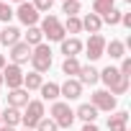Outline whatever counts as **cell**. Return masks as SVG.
I'll list each match as a JSON object with an SVG mask.
<instances>
[{
  "label": "cell",
  "mask_w": 131,
  "mask_h": 131,
  "mask_svg": "<svg viewBox=\"0 0 131 131\" xmlns=\"http://www.w3.org/2000/svg\"><path fill=\"white\" fill-rule=\"evenodd\" d=\"M3 3H8V5H10V3H16V5H21V3H26V0H3Z\"/></svg>",
  "instance_id": "e575fe53"
},
{
  "label": "cell",
  "mask_w": 131,
  "mask_h": 131,
  "mask_svg": "<svg viewBox=\"0 0 131 131\" xmlns=\"http://www.w3.org/2000/svg\"><path fill=\"white\" fill-rule=\"evenodd\" d=\"M108 131H128V113L126 111H113L108 116Z\"/></svg>",
  "instance_id": "2e32d148"
},
{
  "label": "cell",
  "mask_w": 131,
  "mask_h": 131,
  "mask_svg": "<svg viewBox=\"0 0 131 131\" xmlns=\"http://www.w3.org/2000/svg\"><path fill=\"white\" fill-rule=\"evenodd\" d=\"M105 54H108L111 59H123V57H126V44H123L121 39H111V41L105 44Z\"/></svg>",
  "instance_id": "44dd1931"
},
{
  "label": "cell",
  "mask_w": 131,
  "mask_h": 131,
  "mask_svg": "<svg viewBox=\"0 0 131 131\" xmlns=\"http://www.w3.org/2000/svg\"><path fill=\"white\" fill-rule=\"evenodd\" d=\"M80 3H82V0H80Z\"/></svg>",
  "instance_id": "60d3db41"
},
{
  "label": "cell",
  "mask_w": 131,
  "mask_h": 131,
  "mask_svg": "<svg viewBox=\"0 0 131 131\" xmlns=\"http://www.w3.org/2000/svg\"><path fill=\"white\" fill-rule=\"evenodd\" d=\"M59 51L64 54V59H67V57H77V54H82V41H80L77 36L62 39V41H59Z\"/></svg>",
  "instance_id": "9a60e30c"
},
{
  "label": "cell",
  "mask_w": 131,
  "mask_h": 131,
  "mask_svg": "<svg viewBox=\"0 0 131 131\" xmlns=\"http://www.w3.org/2000/svg\"><path fill=\"white\" fill-rule=\"evenodd\" d=\"M0 121H3V126H10V128H16V126H21V111H18V108H10V105H5V111L0 113Z\"/></svg>",
  "instance_id": "d6986e66"
},
{
  "label": "cell",
  "mask_w": 131,
  "mask_h": 131,
  "mask_svg": "<svg viewBox=\"0 0 131 131\" xmlns=\"http://www.w3.org/2000/svg\"><path fill=\"white\" fill-rule=\"evenodd\" d=\"M75 118H80L82 123H95L98 111H95V105H90V103H80L77 111H75Z\"/></svg>",
  "instance_id": "e0dca14e"
},
{
  "label": "cell",
  "mask_w": 131,
  "mask_h": 131,
  "mask_svg": "<svg viewBox=\"0 0 131 131\" xmlns=\"http://www.w3.org/2000/svg\"><path fill=\"white\" fill-rule=\"evenodd\" d=\"M46 116L44 100H28V105L21 111V126L23 128H36V123Z\"/></svg>",
  "instance_id": "277c9868"
},
{
  "label": "cell",
  "mask_w": 131,
  "mask_h": 131,
  "mask_svg": "<svg viewBox=\"0 0 131 131\" xmlns=\"http://www.w3.org/2000/svg\"><path fill=\"white\" fill-rule=\"evenodd\" d=\"M39 13H49L51 10V5H54V0H34V3H31Z\"/></svg>",
  "instance_id": "4dcf8cb0"
},
{
  "label": "cell",
  "mask_w": 131,
  "mask_h": 131,
  "mask_svg": "<svg viewBox=\"0 0 131 131\" xmlns=\"http://www.w3.org/2000/svg\"><path fill=\"white\" fill-rule=\"evenodd\" d=\"M10 18H13V8L0 0V23H10Z\"/></svg>",
  "instance_id": "f546056e"
},
{
  "label": "cell",
  "mask_w": 131,
  "mask_h": 131,
  "mask_svg": "<svg viewBox=\"0 0 131 131\" xmlns=\"http://www.w3.org/2000/svg\"><path fill=\"white\" fill-rule=\"evenodd\" d=\"M90 105H95L98 113H113L116 105H118V98L111 95V93L103 88V90H95V93L90 95Z\"/></svg>",
  "instance_id": "52a82bcc"
},
{
  "label": "cell",
  "mask_w": 131,
  "mask_h": 131,
  "mask_svg": "<svg viewBox=\"0 0 131 131\" xmlns=\"http://www.w3.org/2000/svg\"><path fill=\"white\" fill-rule=\"evenodd\" d=\"M0 131H16V128H10V126H0Z\"/></svg>",
  "instance_id": "d590c367"
},
{
  "label": "cell",
  "mask_w": 131,
  "mask_h": 131,
  "mask_svg": "<svg viewBox=\"0 0 131 131\" xmlns=\"http://www.w3.org/2000/svg\"><path fill=\"white\" fill-rule=\"evenodd\" d=\"M5 64H8V57H5V54H0V72H3Z\"/></svg>",
  "instance_id": "836d02e7"
},
{
  "label": "cell",
  "mask_w": 131,
  "mask_h": 131,
  "mask_svg": "<svg viewBox=\"0 0 131 131\" xmlns=\"http://www.w3.org/2000/svg\"><path fill=\"white\" fill-rule=\"evenodd\" d=\"M28 62H31V70H34V72H39V75L49 72V70H51V64H54V54H51L49 44H39V46H34Z\"/></svg>",
  "instance_id": "3957f363"
},
{
  "label": "cell",
  "mask_w": 131,
  "mask_h": 131,
  "mask_svg": "<svg viewBox=\"0 0 131 131\" xmlns=\"http://www.w3.org/2000/svg\"><path fill=\"white\" fill-rule=\"evenodd\" d=\"M49 118H51L59 128L70 131V128H72V123H75V111L70 108V103H67V100H54V103H51V108H49Z\"/></svg>",
  "instance_id": "7a4b0ae2"
},
{
  "label": "cell",
  "mask_w": 131,
  "mask_h": 131,
  "mask_svg": "<svg viewBox=\"0 0 131 131\" xmlns=\"http://www.w3.org/2000/svg\"><path fill=\"white\" fill-rule=\"evenodd\" d=\"M39 28H41L44 39H49V41H62V39H67L62 21H59L54 13H46V16L41 18V26H39Z\"/></svg>",
  "instance_id": "5b68a950"
},
{
  "label": "cell",
  "mask_w": 131,
  "mask_h": 131,
  "mask_svg": "<svg viewBox=\"0 0 131 131\" xmlns=\"http://www.w3.org/2000/svg\"><path fill=\"white\" fill-rule=\"evenodd\" d=\"M8 59H10V64H18V67L28 64V59H31V46H28L26 41L13 44V46L8 49Z\"/></svg>",
  "instance_id": "30bf717a"
},
{
  "label": "cell",
  "mask_w": 131,
  "mask_h": 131,
  "mask_svg": "<svg viewBox=\"0 0 131 131\" xmlns=\"http://www.w3.org/2000/svg\"><path fill=\"white\" fill-rule=\"evenodd\" d=\"M0 126H3V121H0Z\"/></svg>",
  "instance_id": "ab89813d"
},
{
  "label": "cell",
  "mask_w": 131,
  "mask_h": 131,
  "mask_svg": "<svg viewBox=\"0 0 131 131\" xmlns=\"http://www.w3.org/2000/svg\"><path fill=\"white\" fill-rule=\"evenodd\" d=\"M80 21H82V31H88V34H100V28H103V21L95 13H85Z\"/></svg>",
  "instance_id": "ac0fdd59"
},
{
  "label": "cell",
  "mask_w": 131,
  "mask_h": 131,
  "mask_svg": "<svg viewBox=\"0 0 131 131\" xmlns=\"http://www.w3.org/2000/svg\"><path fill=\"white\" fill-rule=\"evenodd\" d=\"M21 41H26V44L34 49V46L44 44V34H41V28H39V26H28V28H26V34L21 36Z\"/></svg>",
  "instance_id": "ffe728a7"
},
{
  "label": "cell",
  "mask_w": 131,
  "mask_h": 131,
  "mask_svg": "<svg viewBox=\"0 0 131 131\" xmlns=\"http://www.w3.org/2000/svg\"><path fill=\"white\" fill-rule=\"evenodd\" d=\"M118 72H121L123 77H128V80H131V57H128V54L121 59V67H118Z\"/></svg>",
  "instance_id": "1f68e13d"
},
{
  "label": "cell",
  "mask_w": 131,
  "mask_h": 131,
  "mask_svg": "<svg viewBox=\"0 0 131 131\" xmlns=\"http://www.w3.org/2000/svg\"><path fill=\"white\" fill-rule=\"evenodd\" d=\"M39 93H41V100L46 103H54V100H59V82H44L41 88H39Z\"/></svg>",
  "instance_id": "7402d4cb"
},
{
  "label": "cell",
  "mask_w": 131,
  "mask_h": 131,
  "mask_svg": "<svg viewBox=\"0 0 131 131\" xmlns=\"http://www.w3.org/2000/svg\"><path fill=\"white\" fill-rule=\"evenodd\" d=\"M80 59L77 57H67L62 62V75H67V77H77V72H80Z\"/></svg>",
  "instance_id": "603a6c76"
},
{
  "label": "cell",
  "mask_w": 131,
  "mask_h": 131,
  "mask_svg": "<svg viewBox=\"0 0 131 131\" xmlns=\"http://www.w3.org/2000/svg\"><path fill=\"white\" fill-rule=\"evenodd\" d=\"M80 131H100V128H98L95 123H82V128H80Z\"/></svg>",
  "instance_id": "d6a6232c"
},
{
  "label": "cell",
  "mask_w": 131,
  "mask_h": 131,
  "mask_svg": "<svg viewBox=\"0 0 131 131\" xmlns=\"http://www.w3.org/2000/svg\"><path fill=\"white\" fill-rule=\"evenodd\" d=\"M62 26H64V34H70V36L82 34V21H80V16H70L67 21L62 23Z\"/></svg>",
  "instance_id": "d4e9b609"
},
{
  "label": "cell",
  "mask_w": 131,
  "mask_h": 131,
  "mask_svg": "<svg viewBox=\"0 0 131 131\" xmlns=\"http://www.w3.org/2000/svg\"><path fill=\"white\" fill-rule=\"evenodd\" d=\"M59 98H64V100H77V98H82V85L77 82V77H67L62 85H59Z\"/></svg>",
  "instance_id": "8fae6325"
},
{
  "label": "cell",
  "mask_w": 131,
  "mask_h": 131,
  "mask_svg": "<svg viewBox=\"0 0 131 131\" xmlns=\"http://www.w3.org/2000/svg\"><path fill=\"white\" fill-rule=\"evenodd\" d=\"M23 131H34V128H23Z\"/></svg>",
  "instance_id": "74e56055"
},
{
  "label": "cell",
  "mask_w": 131,
  "mask_h": 131,
  "mask_svg": "<svg viewBox=\"0 0 131 131\" xmlns=\"http://www.w3.org/2000/svg\"><path fill=\"white\" fill-rule=\"evenodd\" d=\"M100 80V70L98 67H93V64H82L80 67V72H77V82L85 88V85H95Z\"/></svg>",
  "instance_id": "4fadbf2b"
},
{
  "label": "cell",
  "mask_w": 131,
  "mask_h": 131,
  "mask_svg": "<svg viewBox=\"0 0 131 131\" xmlns=\"http://www.w3.org/2000/svg\"><path fill=\"white\" fill-rule=\"evenodd\" d=\"M121 13H123V10L111 8L105 16H100V21H103V23H108V26H118V23H121Z\"/></svg>",
  "instance_id": "83f0119b"
},
{
  "label": "cell",
  "mask_w": 131,
  "mask_h": 131,
  "mask_svg": "<svg viewBox=\"0 0 131 131\" xmlns=\"http://www.w3.org/2000/svg\"><path fill=\"white\" fill-rule=\"evenodd\" d=\"M0 75H3V85H8V90L23 88V70L18 67V64H5Z\"/></svg>",
  "instance_id": "9c48e42d"
},
{
  "label": "cell",
  "mask_w": 131,
  "mask_h": 131,
  "mask_svg": "<svg viewBox=\"0 0 131 131\" xmlns=\"http://www.w3.org/2000/svg\"><path fill=\"white\" fill-rule=\"evenodd\" d=\"M34 131H59V126H57L49 116H44V118L36 123V128H34Z\"/></svg>",
  "instance_id": "f1b7e54d"
},
{
  "label": "cell",
  "mask_w": 131,
  "mask_h": 131,
  "mask_svg": "<svg viewBox=\"0 0 131 131\" xmlns=\"http://www.w3.org/2000/svg\"><path fill=\"white\" fill-rule=\"evenodd\" d=\"M0 88H3V75H0Z\"/></svg>",
  "instance_id": "8d00e7d4"
},
{
  "label": "cell",
  "mask_w": 131,
  "mask_h": 131,
  "mask_svg": "<svg viewBox=\"0 0 131 131\" xmlns=\"http://www.w3.org/2000/svg\"><path fill=\"white\" fill-rule=\"evenodd\" d=\"M98 82H103L111 95H126L128 93V77H123L118 72V67H113V64H108L105 70H100V80Z\"/></svg>",
  "instance_id": "6da1fadb"
},
{
  "label": "cell",
  "mask_w": 131,
  "mask_h": 131,
  "mask_svg": "<svg viewBox=\"0 0 131 131\" xmlns=\"http://www.w3.org/2000/svg\"><path fill=\"white\" fill-rule=\"evenodd\" d=\"M41 85H44V75H39V72H34V70H31L28 75H23V88H26L28 93H31V90H39Z\"/></svg>",
  "instance_id": "cb8c5ba5"
},
{
  "label": "cell",
  "mask_w": 131,
  "mask_h": 131,
  "mask_svg": "<svg viewBox=\"0 0 131 131\" xmlns=\"http://www.w3.org/2000/svg\"><path fill=\"white\" fill-rule=\"evenodd\" d=\"M80 10H82V3L80 0H62V13L64 16H80Z\"/></svg>",
  "instance_id": "484cf974"
},
{
  "label": "cell",
  "mask_w": 131,
  "mask_h": 131,
  "mask_svg": "<svg viewBox=\"0 0 131 131\" xmlns=\"http://www.w3.org/2000/svg\"><path fill=\"white\" fill-rule=\"evenodd\" d=\"M21 36H23V31H21L18 26H10V23H5L3 28H0V46L10 49L13 44H18V41H21Z\"/></svg>",
  "instance_id": "7c38bea8"
},
{
  "label": "cell",
  "mask_w": 131,
  "mask_h": 131,
  "mask_svg": "<svg viewBox=\"0 0 131 131\" xmlns=\"http://www.w3.org/2000/svg\"><path fill=\"white\" fill-rule=\"evenodd\" d=\"M13 16H16V18H18L26 28H28V26H39V21H41V13H39V10L28 3V0H26V3H21V5L13 10Z\"/></svg>",
  "instance_id": "ba28073f"
},
{
  "label": "cell",
  "mask_w": 131,
  "mask_h": 131,
  "mask_svg": "<svg viewBox=\"0 0 131 131\" xmlns=\"http://www.w3.org/2000/svg\"><path fill=\"white\" fill-rule=\"evenodd\" d=\"M105 44H108V39H105L103 34H90L88 44H82V51H85V57L90 59V64L98 62L100 57H105Z\"/></svg>",
  "instance_id": "8992f818"
},
{
  "label": "cell",
  "mask_w": 131,
  "mask_h": 131,
  "mask_svg": "<svg viewBox=\"0 0 131 131\" xmlns=\"http://www.w3.org/2000/svg\"><path fill=\"white\" fill-rule=\"evenodd\" d=\"M28 90L26 88H16V90H8V105L10 108H18V111H23L26 105H28Z\"/></svg>",
  "instance_id": "5bb4252c"
},
{
  "label": "cell",
  "mask_w": 131,
  "mask_h": 131,
  "mask_svg": "<svg viewBox=\"0 0 131 131\" xmlns=\"http://www.w3.org/2000/svg\"><path fill=\"white\" fill-rule=\"evenodd\" d=\"M111 8H116V0H93V13L95 16H105Z\"/></svg>",
  "instance_id": "4316f807"
},
{
  "label": "cell",
  "mask_w": 131,
  "mask_h": 131,
  "mask_svg": "<svg viewBox=\"0 0 131 131\" xmlns=\"http://www.w3.org/2000/svg\"><path fill=\"white\" fill-rule=\"evenodd\" d=\"M123 3H131V0H123Z\"/></svg>",
  "instance_id": "f35d334b"
}]
</instances>
